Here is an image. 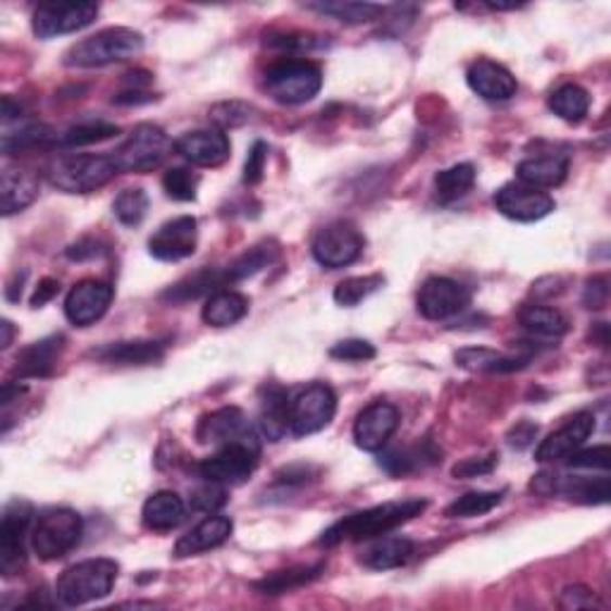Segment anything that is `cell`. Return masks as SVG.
Returning a JSON list of instances; mask_svg holds the SVG:
<instances>
[{"label": "cell", "instance_id": "1", "mask_svg": "<svg viewBox=\"0 0 611 611\" xmlns=\"http://www.w3.org/2000/svg\"><path fill=\"white\" fill-rule=\"evenodd\" d=\"M425 509H428V501L418 499V497L399 499V501H385V505H378V507H370L366 511L352 513V517H346L334 525H330V529L322 533L320 545L334 547V545H340L344 540H354V543L373 540V537L387 535L394 529L404 525L406 521L421 517Z\"/></svg>", "mask_w": 611, "mask_h": 611}, {"label": "cell", "instance_id": "2", "mask_svg": "<svg viewBox=\"0 0 611 611\" xmlns=\"http://www.w3.org/2000/svg\"><path fill=\"white\" fill-rule=\"evenodd\" d=\"M143 51V36L129 27H111L77 41L65 53L67 67L91 69L135 58Z\"/></svg>", "mask_w": 611, "mask_h": 611}, {"label": "cell", "instance_id": "3", "mask_svg": "<svg viewBox=\"0 0 611 611\" xmlns=\"http://www.w3.org/2000/svg\"><path fill=\"white\" fill-rule=\"evenodd\" d=\"M119 567L113 559H87L63 571L55 595L63 607H84L111 595Z\"/></svg>", "mask_w": 611, "mask_h": 611}, {"label": "cell", "instance_id": "4", "mask_svg": "<svg viewBox=\"0 0 611 611\" xmlns=\"http://www.w3.org/2000/svg\"><path fill=\"white\" fill-rule=\"evenodd\" d=\"M115 175H119V170L113 155H60L58 161L48 165V182L65 194H91V191L111 182Z\"/></svg>", "mask_w": 611, "mask_h": 611}, {"label": "cell", "instance_id": "5", "mask_svg": "<svg viewBox=\"0 0 611 611\" xmlns=\"http://www.w3.org/2000/svg\"><path fill=\"white\" fill-rule=\"evenodd\" d=\"M263 87L272 101L282 105H302L314 101L320 93L322 69L310 60H280L266 69Z\"/></svg>", "mask_w": 611, "mask_h": 611}, {"label": "cell", "instance_id": "6", "mask_svg": "<svg viewBox=\"0 0 611 611\" xmlns=\"http://www.w3.org/2000/svg\"><path fill=\"white\" fill-rule=\"evenodd\" d=\"M173 149L175 143L167 139L161 127H155L151 123H141L131 129V135L127 137L123 147L113 151L111 155L119 173L147 175L158 170V167L167 161V155L173 153Z\"/></svg>", "mask_w": 611, "mask_h": 611}, {"label": "cell", "instance_id": "7", "mask_svg": "<svg viewBox=\"0 0 611 611\" xmlns=\"http://www.w3.org/2000/svg\"><path fill=\"white\" fill-rule=\"evenodd\" d=\"M84 521L72 509H48L31 531V547L39 559L55 561L69 555L81 543Z\"/></svg>", "mask_w": 611, "mask_h": 611}, {"label": "cell", "instance_id": "8", "mask_svg": "<svg viewBox=\"0 0 611 611\" xmlns=\"http://www.w3.org/2000/svg\"><path fill=\"white\" fill-rule=\"evenodd\" d=\"M338 413V394L326 382H314L290 399V430L296 437L326 430Z\"/></svg>", "mask_w": 611, "mask_h": 611}, {"label": "cell", "instance_id": "9", "mask_svg": "<svg viewBox=\"0 0 611 611\" xmlns=\"http://www.w3.org/2000/svg\"><path fill=\"white\" fill-rule=\"evenodd\" d=\"M260 457V445H227L218 447L213 457L194 466L201 481L215 485H242L254 475Z\"/></svg>", "mask_w": 611, "mask_h": 611}, {"label": "cell", "instance_id": "10", "mask_svg": "<svg viewBox=\"0 0 611 611\" xmlns=\"http://www.w3.org/2000/svg\"><path fill=\"white\" fill-rule=\"evenodd\" d=\"M366 239L352 222H332L316 234L310 244V254L328 270H340L352 266L364 254Z\"/></svg>", "mask_w": 611, "mask_h": 611}, {"label": "cell", "instance_id": "11", "mask_svg": "<svg viewBox=\"0 0 611 611\" xmlns=\"http://www.w3.org/2000/svg\"><path fill=\"white\" fill-rule=\"evenodd\" d=\"M196 440L201 445L227 447V445H258L256 430L249 418L237 406H222V409L206 413L199 421Z\"/></svg>", "mask_w": 611, "mask_h": 611}, {"label": "cell", "instance_id": "12", "mask_svg": "<svg viewBox=\"0 0 611 611\" xmlns=\"http://www.w3.org/2000/svg\"><path fill=\"white\" fill-rule=\"evenodd\" d=\"M34 509L29 501L15 499L10 501L0 521V571L3 576H15L24 567V537H27Z\"/></svg>", "mask_w": 611, "mask_h": 611}, {"label": "cell", "instance_id": "13", "mask_svg": "<svg viewBox=\"0 0 611 611\" xmlns=\"http://www.w3.org/2000/svg\"><path fill=\"white\" fill-rule=\"evenodd\" d=\"M99 17L96 3H43L34 10L31 29L39 39L75 34Z\"/></svg>", "mask_w": 611, "mask_h": 611}, {"label": "cell", "instance_id": "14", "mask_svg": "<svg viewBox=\"0 0 611 611\" xmlns=\"http://www.w3.org/2000/svg\"><path fill=\"white\" fill-rule=\"evenodd\" d=\"M471 290L451 278H428L418 292V314L428 320H447L471 306Z\"/></svg>", "mask_w": 611, "mask_h": 611}, {"label": "cell", "instance_id": "15", "mask_svg": "<svg viewBox=\"0 0 611 611\" xmlns=\"http://www.w3.org/2000/svg\"><path fill=\"white\" fill-rule=\"evenodd\" d=\"M495 206L509 220L537 222L547 218V215L557 208V203L543 189L521 182H509L495 194Z\"/></svg>", "mask_w": 611, "mask_h": 611}, {"label": "cell", "instance_id": "16", "mask_svg": "<svg viewBox=\"0 0 611 611\" xmlns=\"http://www.w3.org/2000/svg\"><path fill=\"white\" fill-rule=\"evenodd\" d=\"M399 409L387 402H373L356 416L354 423V442L364 451H382L387 447L392 435L399 428Z\"/></svg>", "mask_w": 611, "mask_h": 611}, {"label": "cell", "instance_id": "17", "mask_svg": "<svg viewBox=\"0 0 611 611\" xmlns=\"http://www.w3.org/2000/svg\"><path fill=\"white\" fill-rule=\"evenodd\" d=\"M199 244V222L191 215H179V218L158 227L149 239V254L155 260L177 263L194 256Z\"/></svg>", "mask_w": 611, "mask_h": 611}, {"label": "cell", "instance_id": "18", "mask_svg": "<svg viewBox=\"0 0 611 611\" xmlns=\"http://www.w3.org/2000/svg\"><path fill=\"white\" fill-rule=\"evenodd\" d=\"M115 290L101 280H84L69 290L65 298V316L77 328H89L101 320L113 304Z\"/></svg>", "mask_w": 611, "mask_h": 611}, {"label": "cell", "instance_id": "19", "mask_svg": "<svg viewBox=\"0 0 611 611\" xmlns=\"http://www.w3.org/2000/svg\"><path fill=\"white\" fill-rule=\"evenodd\" d=\"M540 495H564L578 505H607L609 501V475L600 478H567L557 473L535 475L531 485Z\"/></svg>", "mask_w": 611, "mask_h": 611}, {"label": "cell", "instance_id": "20", "mask_svg": "<svg viewBox=\"0 0 611 611\" xmlns=\"http://www.w3.org/2000/svg\"><path fill=\"white\" fill-rule=\"evenodd\" d=\"M175 151L191 165L220 167L230 158L232 143L222 129H196L179 137Z\"/></svg>", "mask_w": 611, "mask_h": 611}, {"label": "cell", "instance_id": "21", "mask_svg": "<svg viewBox=\"0 0 611 611\" xmlns=\"http://www.w3.org/2000/svg\"><path fill=\"white\" fill-rule=\"evenodd\" d=\"M593 433H595V416L590 411H581L569 418L567 425H561L557 433H552L537 445L535 459L543 463L569 459L573 451H578L585 445V440H588Z\"/></svg>", "mask_w": 611, "mask_h": 611}, {"label": "cell", "instance_id": "22", "mask_svg": "<svg viewBox=\"0 0 611 611\" xmlns=\"http://www.w3.org/2000/svg\"><path fill=\"white\" fill-rule=\"evenodd\" d=\"M466 81H469V87L485 101H509L511 96H517L519 91L517 77H513L505 65L487 58L475 60L469 67Z\"/></svg>", "mask_w": 611, "mask_h": 611}, {"label": "cell", "instance_id": "23", "mask_svg": "<svg viewBox=\"0 0 611 611\" xmlns=\"http://www.w3.org/2000/svg\"><path fill=\"white\" fill-rule=\"evenodd\" d=\"M234 531L232 519L227 517H208L203 519L196 529H191L187 535H182L175 545V557L177 559H187V557H196L203 552H211V549L225 545L230 540V535Z\"/></svg>", "mask_w": 611, "mask_h": 611}, {"label": "cell", "instance_id": "24", "mask_svg": "<svg viewBox=\"0 0 611 611\" xmlns=\"http://www.w3.org/2000/svg\"><path fill=\"white\" fill-rule=\"evenodd\" d=\"M63 352H65L63 334H51V338L24 346V349L17 354L15 373L20 378H48L55 370Z\"/></svg>", "mask_w": 611, "mask_h": 611}, {"label": "cell", "instance_id": "25", "mask_svg": "<svg viewBox=\"0 0 611 611\" xmlns=\"http://www.w3.org/2000/svg\"><path fill=\"white\" fill-rule=\"evenodd\" d=\"M569 155L564 153H543L525 158L517 167V179L521 184L535 189H552L564 182L569 175Z\"/></svg>", "mask_w": 611, "mask_h": 611}, {"label": "cell", "instance_id": "26", "mask_svg": "<svg viewBox=\"0 0 611 611\" xmlns=\"http://www.w3.org/2000/svg\"><path fill=\"white\" fill-rule=\"evenodd\" d=\"M454 361L459 368L471 370V373H513L531 364V354L509 356L487 346H466L454 354Z\"/></svg>", "mask_w": 611, "mask_h": 611}, {"label": "cell", "instance_id": "27", "mask_svg": "<svg viewBox=\"0 0 611 611\" xmlns=\"http://www.w3.org/2000/svg\"><path fill=\"white\" fill-rule=\"evenodd\" d=\"M416 545L409 540V537L402 535H380L373 537L364 555H361V564L373 569V571H392L406 567L413 559Z\"/></svg>", "mask_w": 611, "mask_h": 611}, {"label": "cell", "instance_id": "28", "mask_svg": "<svg viewBox=\"0 0 611 611\" xmlns=\"http://www.w3.org/2000/svg\"><path fill=\"white\" fill-rule=\"evenodd\" d=\"M165 349L161 342L151 340H135V342H113L101 349H93L91 356L101 364L113 366H151L158 364Z\"/></svg>", "mask_w": 611, "mask_h": 611}, {"label": "cell", "instance_id": "29", "mask_svg": "<svg viewBox=\"0 0 611 611\" xmlns=\"http://www.w3.org/2000/svg\"><path fill=\"white\" fill-rule=\"evenodd\" d=\"M442 457V451L433 445L430 440H421L416 445L409 447H397V449H387L380 454V466L385 469L390 475H409L416 471H423L428 466L437 463Z\"/></svg>", "mask_w": 611, "mask_h": 611}, {"label": "cell", "instance_id": "30", "mask_svg": "<svg viewBox=\"0 0 611 611\" xmlns=\"http://www.w3.org/2000/svg\"><path fill=\"white\" fill-rule=\"evenodd\" d=\"M260 433L270 442H278L290 430V392L280 385H266L260 390Z\"/></svg>", "mask_w": 611, "mask_h": 611}, {"label": "cell", "instance_id": "31", "mask_svg": "<svg viewBox=\"0 0 611 611\" xmlns=\"http://www.w3.org/2000/svg\"><path fill=\"white\" fill-rule=\"evenodd\" d=\"M0 194H3V215L10 218V215L29 208L39 196V177L29 170H20V167H3Z\"/></svg>", "mask_w": 611, "mask_h": 611}, {"label": "cell", "instance_id": "32", "mask_svg": "<svg viewBox=\"0 0 611 611\" xmlns=\"http://www.w3.org/2000/svg\"><path fill=\"white\" fill-rule=\"evenodd\" d=\"M230 284L227 280V272L225 268H203L194 275H189V278L179 280L177 284H173L170 290H165L161 294L163 302H170V304H187V302H194L199 296H211L215 292L225 290V287Z\"/></svg>", "mask_w": 611, "mask_h": 611}, {"label": "cell", "instance_id": "33", "mask_svg": "<svg viewBox=\"0 0 611 611\" xmlns=\"http://www.w3.org/2000/svg\"><path fill=\"white\" fill-rule=\"evenodd\" d=\"M184 499L173 493V489H161V493H155L147 499V505L141 509V519L147 529L165 533L177 529V525L184 521Z\"/></svg>", "mask_w": 611, "mask_h": 611}, {"label": "cell", "instance_id": "34", "mask_svg": "<svg viewBox=\"0 0 611 611\" xmlns=\"http://www.w3.org/2000/svg\"><path fill=\"white\" fill-rule=\"evenodd\" d=\"M249 314V298L232 290H220L206 298L201 318L211 328H230Z\"/></svg>", "mask_w": 611, "mask_h": 611}, {"label": "cell", "instance_id": "35", "mask_svg": "<svg viewBox=\"0 0 611 611\" xmlns=\"http://www.w3.org/2000/svg\"><path fill=\"white\" fill-rule=\"evenodd\" d=\"M519 322L531 334H537V338H547V340L564 338V334L571 328L569 318L561 314L559 308L543 306V304L523 306L521 314H519Z\"/></svg>", "mask_w": 611, "mask_h": 611}, {"label": "cell", "instance_id": "36", "mask_svg": "<svg viewBox=\"0 0 611 611\" xmlns=\"http://www.w3.org/2000/svg\"><path fill=\"white\" fill-rule=\"evenodd\" d=\"M549 111L564 119V123L578 125L590 111V93L581 84H561L549 93Z\"/></svg>", "mask_w": 611, "mask_h": 611}, {"label": "cell", "instance_id": "37", "mask_svg": "<svg viewBox=\"0 0 611 611\" xmlns=\"http://www.w3.org/2000/svg\"><path fill=\"white\" fill-rule=\"evenodd\" d=\"M326 571L322 564L316 567H294V569H284V571H275L268 573L266 578H260L254 583V588L263 595H282V593H292L304 588V585L314 583L320 573Z\"/></svg>", "mask_w": 611, "mask_h": 611}, {"label": "cell", "instance_id": "38", "mask_svg": "<svg viewBox=\"0 0 611 611\" xmlns=\"http://www.w3.org/2000/svg\"><path fill=\"white\" fill-rule=\"evenodd\" d=\"M278 254H280L278 244H272V242L256 244L254 249H249L246 254L234 258L230 266L225 268L227 280H230V284H234V282H242V280L254 278V275H258L263 268H268L270 263H275Z\"/></svg>", "mask_w": 611, "mask_h": 611}, {"label": "cell", "instance_id": "39", "mask_svg": "<svg viewBox=\"0 0 611 611\" xmlns=\"http://www.w3.org/2000/svg\"><path fill=\"white\" fill-rule=\"evenodd\" d=\"M53 141V129L43 123H22L17 129H5L3 153L20 155L34 149H41Z\"/></svg>", "mask_w": 611, "mask_h": 611}, {"label": "cell", "instance_id": "40", "mask_svg": "<svg viewBox=\"0 0 611 611\" xmlns=\"http://www.w3.org/2000/svg\"><path fill=\"white\" fill-rule=\"evenodd\" d=\"M308 10L320 12V15L332 17L344 24H364L382 17L387 8L375 3H344V0H332V3H308Z\"/></svg>", "mask_w": 611, "mask_h": 611}, {"label": "cell", "instance_id": "41", "mask_svg": "<svg viewBox=\"0 0 611 611\" xmlns=\"http://www.w3.org/2000/svg\"><path fill=\"white\" fill-rule=\"evenodd\" d=\"M475 184V167L471 163H459L435 175V189L442 201H457L469 194Z\"/></svg>", "mask_w": 611, "mask_h": 611}, {"label": "cell", "instance_id": "42", "mask_svg": "<svg viewBox=\"0 0 611 611\" xmlns=\"http://www.w3.org/2000/svg\"><path fill=\"white\" fill-rule=\"evenodd\" d=\"M385 284L382 275H364V278H346L338 287H334V302L344 308H354L370 294H375L380 287Z\"/></svg>", "mask_w": 611, "mask_h": 611}, {"label": "cell", "instance_id": "43", "mask_svg": "<svg viewBox=\"0 0 611 611\" xmlns=\"http://www.w3.org/2000/svg\"><path fill=\"white\" fill-rule=\"evenodd\" d=\"M113 213L115 218L127 225V227H137L149 213V194L141 187H131L119 191L113 201Z\"/></svg>", "mask_w": 611, "mask_h": 611}, {"label": "cell", "instance_id": "44", "mask_svg": "<svg viewBox=\"0 0 611 611\" xmlns=\"http://www.w3.org/2000/svg\"><path fill=\"white\" fill-rule=\"evenodd\" d=\"M505 499V493H469L459 497L457 501H451L447 507L449 519H475L485 517L493 509H497Z\"/></svg>", "mask_w": 611, "mask_h": 611}, {"label": "cell", "instance_id": "45", "mask_svg": "<svg viewBox=\"0 0 611 611\" xmlns=\"http://www.w3.org/2000/svg\"><path fill=\"white\" fill-rule=\"evenodd\" d=\"M117 131L119 129L111 123H84L77 127H69L65 135L55 141H58V147H63V149H79V147H91V143L117 137Z\"/></svg>", "mask_w": 611, "mask_h": 611}, {"label": "cell", "instance_id": "46", "mask_svg": "<svg viewBox=\"0 0 611 611\" xmlns=\"http://www.w3.org/2000/svg\"><path fill=\"white\" fill-rule=\"evenodd\" d=\"M199 184H201V177L196 173H191L189 167H170V170L163 175L165 194L179 203L196 201Z\"/></svg>", "mask_w": 611, "mask_h": 611}, {"label": "cell", "instance_id": "47", "mask_svg": "<svg viewBox=\"0 0 611 611\" xmlns=\"http://www.w3.org/2000/svg\"><path fill=\"white\" fill-rule=\"evenodd\" d=\"M211 123L215 125V129H232V127H242L244 123L251 119V105L239 103V101H225L211 107Z\"/></svg>", "mask_w": 611, "mask_h": 611}, {"label": "cell", "instance_id": "48", "mask_svg": "<svg viewBox=\"0 0 611 611\" xmlns=\"http://www.w3.org/2000/svg\"><path fill=\"white\" fill-rule=\"evenodd\" d=\"M227 505V489L225 485H215V483H206L203 487L194 489L191 493V507L203 513H215L218 509H222Z\"/></svg>", "mask_w": 611, "mask_h": 611}, {"label": "cell", "instance_id": "49", "mask_svg": "<svg viewBox=\"0 0 611 611\" xmlns=\"http://www.w3.org/2000/svg\"><path fill=\"white\" fill-rule=\"evenodd\" d=\"M375 346L366 342V340H344L338 342L330 349V356L338 358V361H370V358H375Z\"/></svg>", "mask_w": 611, "mask_h": 611}, {"label": "cell", "instance_id": "50", "mask_svg": "<svg viewBox=\"0 0 611 611\" xmlns=\"http://www.w3.org/2000/svg\"><path fill=\"white\" fill-rule=\"evenodd\" d=\"M609 459H611V449L609 445H600L585 451H573L571 457L567 459L571 469H588V471H609Z\"/></svg>", "mask_w": 611, "mask_h": 611}, {"label": "cell", "instance_id": "51", "mask_svg": "<svg viewBox=\"0 0 611 611\" xmlns=\"http://www.w3.org/2000/svg\"><path fill=\"white\" fill-rule=\"evenodd\" d=\"M561 609L576 611V609H600L602 602L597 600L595 590H590L588 585H569V588L561 590L559 597Z\"/></svg>", "mask_w": 611, "mask_h": 611}, {"label": "cell", "instance_id": "52", "mask_svg": "<svg viewBox=\"0 0 611 611\" xmlns=\"http://www.w3.org/2000/svg\"><path fill=\"white\" fill-rule=\"evenodd\" d=\"M266 163H268V143L256 141L246 155L244 184H251V187L258 184L263 179V173H266Z\"/></svg>", "mask_w": 611, "mask_h": 611}, {"label": "cell", "instance_id": "53", "mask_svg": "<svg viewBox=\"0 0 611 611\" xmlns=\"http://www.w3.org/2000/svg\"><path fill=\"white\" fill-rule=\"evenodd\" d=\"M497 469V457L489 454L485 459H463L451 469V475L461 478V481H471V478H481V475H489Z\"/></svg>", "mask_w": 611, "mask_h": 611}, {"label": "cell", "instance_id": "54", "mask_svg": "<svg viewBox=\"0 0 611 611\" xmlns=\"http://www.w3.org/2000/svg\"><path fill=\"white\" fill-rule=\"evenodd\" d=\"M268 43L275 46V48H282V51H310V48L322 46V41H318L316 36H310V34H282V36H270Z\"/></svg>", "mask_w": 611, "mask_h": 611}, {"label": "cell", "instance_id": "55", "mask_svg": "<svg viewBox=\"0 0 611 611\" xmlns=\"http://www.w3.org/2000/svg\"><path fill=\"white\" fill-rule=\"evenodd\" d=\"M103 254H107V249L99 242V239H93V237H84L79 239L77 244H69L65 249V256L69 260H93V258H101Z\"/></svg>", "mask_w": 611, "mask_h": 611}, {"label": "cell", "instance_id": "56", "mask_svg": "<svg viewBox=\"0 0 611 611\" xmlns=\"http://www.w3.org/2000/svg\"><path fill=\"white\" fill-rule=\"evenodd\" d=\"M607 298H609V278L607 275H597L588 282L583 292V304L588 308L600 310L607 306Z\"/></svg>", "mask_w": 611, "mask_h": 611}, {"label": "cell", "instance_id": "57", "mask_svg": "<svg viewBox=\"0 0 611 611\" xmlns=\"http://www.w3.org/2000/svg\"><path fill=\"white\" fill-rule=\"evenodd\" d=\"M535 437H537V425L531 421H521V423H517V428H511L507 442L513 449H525L533 445Z\"/></svg>", "mask_w": 611, "mask_h": 611}, {"label": "cell", "instance_id": "58", "mask_svg": "<svg viewBox=\"0 0 611 611\" xmlns=\"http://www.w3.org/2000/svg\"><path fill=\"white\" fill-rule=\"evenodd\" d=\"M58 292H60V282L53 280V278H43V280L39 282V287H36L34 296H31V306H34V308L46 306Z\"/></svg>", "mask_w": 611, "mask_h": 611}, {"label": "cell", "instance_id": "59", "mask_svg": "<svg viewBox=\"0 0 611 611\" xmlns=\"http://www.w3.org/2000/svg\"><path fill=\"white\" fill-rule=\"evenodd\" d=\"M20 117H22V105L12 101L10 96H5V99H3V125L8 127L12 119H20Z\"/></svg>", "mask_w": 611, "mask_h": 611}, {"label": "cell", "instance_id": "60", "mask_svg": "<svg viewBox=\"0 0 611 611\" xmlns=\"http://www.w3.org/2000/svg\"><path fill=\"white\" fill-rule=\"evenodd\" d=\"M3 340H0V346H3V349H8V346L12 344V334H15V328H12V322L10 320H3Z\"/></svg>", "mask_w": 611, "mask_h": 611}]
</instances>
